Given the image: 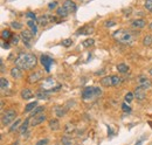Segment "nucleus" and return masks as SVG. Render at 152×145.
I'll use <instances>...</instances> for the list:
<instances>
[{
	"instance_id": "47",
	"label": "nucleus",
	"mask_w": 152,
	"mask_h": 145,
	"mask_svg": "<svg viewBox=\"0 0 152 145\" xmlns=\"http://www.w3.org/2000/svg\"><path fill=\"white\" fill-rule=\"evenodd\" d=\"M0 63H1V72H4L5 71V68H4V61H3V59L0 60Z\"/></svg>"
},
{
	"instance_id": "31",
	"label": "nucleus",
	"mask_w": 152,
	"mask_h": 145,
	"mask_svg": "<svg viewBox=\"0 0 152 145\" xmlns=\"http://www.w3.org/2000/svg\"><path fill=\"white\" fill-rule=\"evenodd\" d=\"M28 123H29V120H25V122L22 123L21 128H20V134H25V131H27V128H28Z\"/></svg>"
},
{
	"instance_id": "16",
	"label": "nucleus",
	"mask_w": 152,
	"mask_h": 145,
	"mask_svg": "<svg viewBox=\"0 0 152 145\" xmlns=\"http://www.w3.org/2000/svg\"><path fill=\"white\" fill-rule=\"evenodd\" d=\"M101 84L103 87H113V80H112V75L111 76H104L101 80Z\"/></svg>"
},
{
	"instance_id": "18",
	"label": "nucleus",
	"mask_w": 152,
	"mask_h": 145,
	"mask_svg": "<svg viewBox=\"0 0 152 145\" xmlns=\"http://www.w3.org/2000/svg\"><path fill=\"white\" fill-rule=\"evenodd\" d=\"M33 96H34V95H33L32 90H29V89H23V90L21 91V97H22L23 100H31Z\"/></svg>"
},
{
	"instance_id": "50",
	"label": "nucleus",
	"mask_w": 152,
	"mask_h": 145,
	"mask_svg": "<svg viewBox=\"0 0 152 145\" xmlns=\"http://www.w3.org/2000/svg\"><path fill=\"white\" fill-rule=\"evenodd\" d=\"M150 74H151V75H152V68H151V69H150Z\"/></svg>"
},
{
	"instance_id": "6",
	"label": "nucleus",
	"mask_w": 152,
	"mask_h": 145,
	"mask_svg": "<svg viewBox=\"0 0 152 145\" xmlns=\"http://www.w3.org/2000/svg\"><path fill=\"white\" fill-rule=\"evenodd\" d=\"M137 87L147 90V89H150L152 87V82H151V80L149 77H146L144 75H141V76L137 77Z\"/></svg>"
},
{
	"instance_id": "38",
	"label": "nucleus",
	"mask_w": 152,
	"mask_h": 145,
	"mask_svg": "<svg viewBox=\"0 0 152 145\" xmlns=\"http://www.w3.org/2000/svg\"><path fill=\"white\" fill-rule=\"evenodd\" d=\"M122 109H123V111H124V112H130V111H131V108H130L129 105H126L125 103L122 104Z\"/></svg>"
},
{
	"instance_id": "45",
	"label": "nucleus",
	"mask_w": 152,
	"mask_h": 145,
	"mask_svg": "<svg viewBox=\"0 0 152 145\" xmlns=\"http://www.w3.org/2000/svg\"><path fill=\"white\" fill-rule=\"evenodd\" d=\"M1 47L5 48V49H8V48H9V45H8V43H5V42L3 41V42H1Z\"/></svg>"
},
{
	"instance_id": "42",
	"label": "nucleus",
	"mask_w": 152,
	"mask_h": 145,
	"mask_svg": "<svg viewBox=\"0 0 152 145\" xmlns=\"http://www.w3.org/2000/svg\"><path fill=\"white\" fill-rule=\"evenodd\" d=\"M47 143H48V139H40L39 142L36 143V145H47Z\"/></svg>"
},
{
	"instance_id": "7",
	"label": "nucleus",
	"mask_w": 152,
	"mask_h": 145,
	"mask_svg": "<svg viewBox=\"0 0 152 145\" xmlns=\"http://www.w3.org/2000/svg\"><path fill=\"white\" fill-rule=\"evenodd\" d=\"M36 21L40 26H46L48 22H56V17L50 15V14H43V15L37 18Z\"/></svg>"
},
{
	"instance_id": "28",
	"label": "nucleus",
	"mask_w": 152,
	"mask_h": 145,
	"mask_svg": "<svg viewBox=\"0 0 152 145\" xmlns=\"http://www.w3.org/2000/svg\"><path fill=\"white\" fill-rule=\"evenodd\" d=\"M12 33L9 32V31H7V29H5V31H3L1 32V38L4 39V40H7V39H11L12 38Z\"/></svg>"
},
{
	"instance_id": "21",
	"label": "nucleus",
	"mask_w": 152,
	"mask_h": 145,
	"mask_svg": "<svg viewBox=\"0 0 152 145\" xmlns=\"http://www.w3.org/2000/svg\"><path fill=\"white\" fill-rule=\"evenodd\" d=\"M49 128L52 129V130H54V131L59 130V128H60L59 120H57V119H52V120H49Z\"/></svg>"
},
{
	"instance_id": "3",
	"label": "nucleus",
	"mask_w": 152,
	"mask_h": 145,
	"mask_svg": "<svg viewBox=\"0 0 152 145\" xmlns=\"http://www.w3.org/2000/svg\"><path fill=\"white\" fill-rule=\"evenodd\" d=\"M102 95V90L99 87H85L82 90V98L83 100H93L94 97Z\"/></svg>"
},
{
	"instance_id": "40",
	"label": "nucleus",
	"mask_w": 152,
	"mask_h": 145,
	"mask_svg": "<svg viewBox=\"0 0 152 145\" xmlns=\"http://www.w3.org/2000/svg\"><path fill=\"white\" fill-rule=\"evenodd\" d=\"M26 17H27V18H31L32 20H37L36 17H35V14L32 13V12H27V13H26Z\"/></svg>"
},
{
	"instance_id": "5",
	"label": "nucleus",
	"mask_w": 152,
	"mask_h": 145,
	"mask_svg": "<svg viewBox=\"0 0 152 145\" xmlns=\"http://www.w3.org/2000/svg\"><path fill=\"white\" fill-rule=\"evenodd\" d=\"M15 116H17L15 110H7L6 112H4L3 117H1V123H3V125H9L15 119Z\"/></svg>"
},
{
	"instance_id": "23",
	"label": "nucleus",
	"mask_w": 152,
	"mask_h": 145,
	"mask_svg": "<svg viewBox=\"0 0 152 145\" xmlns=\"http://www.w3.org/2000/svg\"><path fill=\"white\" fill-rule=\"evenodd\" d=\"M129 69H130L129 66L125 65V63H121V65L117 66V70H118L119 72H122V74H125V72H128Z\"/></svg>"
},
{
	"instance_id": "49",
	"label": "nucleus",
	"mask_w": 152,
	"mask_h": 145,
	"mask_svg": "<svg viewBox=\"0 0 152 145\" xmlns=\"http://www.w3.org/2000/svg\"><path fill=\"white\" fill-rule=\"evenodd\" d=\"M149 28H150V29H151V31H152V22H151V23H150V26H149Z\"/></svg>"
},
{
	"instance_id": "27",
	"label": "nucleus",
	"mask_w": 152,
	"mask_h": 145,
	"mask_svg": "<svg viewBox=\"0 0 152 145\" xmlns=\"http://www.w3.org/2000/svg\"><path fill=\"white\" fill-rule=\"evenodd\" d=\"M43 110H45V108L43 106H36L35 109H33L32 110V117L33 116H35V115H39V114H41V112H43Z\"/></svg>"
},
{
	"instance_id": "32",
	"label": "nucleus",
	"mask_w": 152,
	"mask_h": 145,
	"mask_svg": "<svg viewBox=\"0 0 152 145\" xmlns=\"http://www.w3.org/2000/svg\"><path fill=\"white\" fill-rule=\"evenodd\" d=\"M0 87H1L3 90H4L5 88L8 87V81H7L5 77H1V80H0Z\"/></svg>"
},
{
	"instance_id": "25",
	"label": "nucleus",
	"mask_w": 152,
	"mask_h": 145,
	"mask_svg": "<svg viewBox=\"0 0 152 145\" xmlns=\"http://www.w3.org/2000/svg\"><path fill=\"white\" fill-rule=\"evenodd\" d=\"M37 106V102H31V103H28L27 105H26V108H25V111L26 112H29V111H32L33 109H35Z\"/></svg>"
},
{
	"instance_id": "19",
	"label": "nucleus",
	"mask_w": 152,
	"mask_h": 145,
	"mask_svg": "<svg viewBox=\"0 0 152 145\" xmlns=\"http://www.w3.org/2000/svg\"><path fill=\"white\" fill-rule=\"evenodd\" d=\"M66 112H67V108H66V106H63V108H62V106H56V108H55V114H56L57 117L65 116Z\"/></svg>"
},
{
	"instance_id": "15",
	"label": "nucleus",
	"mask_w": 152,
	"mask_h": 145,
	"mask_svg": "<svg viewBox=\"0 0 152 145\" xmlns=\"http://www.w3.org/2000/svg\"><path fill=\"white\" fill-rule=\"evenodd\" d=\"M145 89H143V88H139V87H137L136 89H135V97L137 98V100H139V101H142V100H144L145 98Z\"/></svg>"
},
{
	"instance_id": "48",
	"label": "nucleus",
	"mask_w": 152,
	"mask_h": 145,
	"mask_svg": "<svg viewBox=\"0 0 152 145\" xmlns=\"http://www.w3.org/2000/svg\"><path fill=\"white\" fill-rule=\"evenodd\" d=\"M108 131H109V136H112V131H111V129L108 126Z\"/></svg>"
},
{
	"instance_id": "12",
	"label": "nucleus",
	"mask_w": 152,
	"mask_h": 145,
	"mask_svg": "<svg viewBox=\"0 0 152 145\" xmlns=\"http://www.w3.org/2000/svg\"><path fill=\"white\" fill-rule=\"evenodd\" d=\"M94 33V28L91 26H83L81 28H79V31L76 32L77 35H90Z\"/></svg>"
},
{
	"instance_id": "35",
	"label": "nucleus",
	"mask_w": 152,
	"mask_h": 145,
	"mask_svg": "<svg viewBox=\"0 0 152 145\" xmlns=\"http://www.w3.org/2000/svg\"><path fill=\"white\" fill-rule=\"evenodd\" d=\"M62 144H63V145H71V144H73V140H71V138L63 137V138H62Z\"/></svg>"
},
{
	"instance_id": "34",
	"label": "nucleus",
	"mask_w": 152,
	"mask_h": 145,
	"mask_svg": "<svg viewBox=\"0 0 152 145\" xmlns=\"http://www.w3.org/2000/svg\"><path fill=\"white\" fill-rule=\"evenodd\" d=\"M133 96H135V94H132V92H128V94L125 95V102L130 103V102L133 100Z\"/></svg>"
},
{
	"instance_id": "1",
	"label": "nucleus",
	"mask_w": 152,
	"mask_h": 145,
	"mask_svg": "<svg viewBox=\"0 0 152 145\" xmlns=\"http://www.w3.org/2000/svg\"><path fill=\"white\" fill-rule=\"evenodd\" d=\"M36 62H37V60L34 54L21 53V54H19V56L15 60V66L21 69H25V70H29L36 66Z\"/></svg>"
},
{
	"instance_id": "37",
	"label": "nucleus",
	"mask_w": 152,
	"mask_h": 145,
	"mask_svg": "<svg viewBox=\"0 0 152 145\" xmlns=\"http://www.w3.org/2000/svg\"><path fill=\"white\" fill-rule=\"evenodd\" d=\"M71 43H73L71 39H65V40H62V46H65V47H69V46H71Z\"/></svg>"
},
{
	"instance_id": "2",
	"label": "nucleus",
	"mask_w": 152,
	"mask_h": 145,
	"mask_svg": "<svg viewBox=\"0 0 152 145\" xmlns=\"http://www.w3.org/2000/svg\"><path fill=\"white\" fill-rule=\"evenodd\" d=\"M112 36H113V39H115V40H117L118 42L124 43V45H130L135 40V36L132 35V33L129 32V31H125V29L116 31L115 33L112 34Z\"/></svg>"
},
{
	"instance_id": "9",
	"label": "nucleus",
	"mask_w": 152,
	"mask_h": 145,
	"mask_svg": "<svg viewBox=\"0 0 152 145\" xmlns=\"http://www.w3.org/2000/svg\"><path fill=\"white\" fill-rule=\"evenodd\" d=\"M33 35H34V34H33L32 32L27 31V29H25V31L21 32L20 36H21V39H22L23 43L26 45V47H31V43H32V40H33Z\"/></svg>"
},
{
	"instance_id": "11",
	"label": "nucleus",
	"mask_w": 152,
	"mask_h": 145,
	"mask_svg": "<svg viewBox=\"0 0 152 145\" xmlns=\"http://www.w3.org/2000/svg\"><path fill=\"white\" fill-rule=\"evenodd\" d=\"M62 6L65 7L69 12V13H74V12H76V9H77V6H76V4L74 1H71V0H66V1L63 3Z\"/></svg>"
},
{
	"instance_id": "8",
	"label": "nucleus",
	"mask_w": 152,
	"mask_h": 145,
	"mask_svg": "<svg viewBox=\"0 0 152 145\" xmlns=\"http://www.w3.org/2000/svg\"><path fill=\"white\" fill-rule=\"evenodd\" d=\"M40 62H41V65L43 66V68H45V70L47 71V72H49L50 71V67H52V65H53V59L52 57H49L48 55H41L40 56Z\"/></svg>"
},
{
	"instance_id": "14",
	"label": "nucleus",
	"mask_w": 152,
	"mask_h": 145,
	"mask_svg": "<svg viewBox=\"0 0 152 145\" xmlns=\"http://www.w3.org/2000/svg\"><path fill=\"white\" fill-rule=\"evenodd\" d=\"M145 20H143V19H135V20H132V22H131V26L133 27V28H137V29H141V28H144L145 27Z\"/></svg>"
},
{
	"instance_id": "13",
	"label": "nucleus",
	"mask_w": 152,
	"mask_h": 145,
	"mask_svg": "<svg viewBox=\"0 0 152 145\" xmlns=\"http://www.w3.org/2000/svg\"><path fill=\"white\" fill-rule=\"evenodd\" d=\"M42 78V71H35L28 76V82L29 83H36L37 81H40Z\"/></svg>"
},
{
	"instance_id": "17",
	"label": "nucleus",
	"mask_w": 152,
	"mask_h": 145,
	"mask_svg": "<svg viewBox=\"0 0 152 145\" xmlns=\"http://www.w3.org/2000/svg\"><path fill=\"white\" fill-rule=\"evenodd\" d=\"M11 76L14 77V78H20L22 76V71H21V68L19 67H13L11 69Z\"/></svg>"
},
{
	"instance_id": "46",
	"label": "nucleus",
	"mask_w": 152,
	"mask_h": 145,
	"mask_svg": "<svg viewBox=\"0 0 152 145\" xmlns=\"http://www.w3.org/2000/svg\"><path fill=\"white\" fill-rule=\"evenodd\" d=\"M144 139H145L144 137H143V138H141V139H139V140H138V143H136L135 145H142V144L144 143Z\"/></svg>"
},
{
	"instance_id": "20",
	"label": "nucleus",
	"mask_w": 152,
	"mask_h": 145,
	"mask_svg": "<svg viewBox=\"0 0 152 145\" xmlns=\"http://www.w3.org/2000/svg\"><path fill=\"white\" fill-rule=\"evenodd\" d=\"M56 14H57L59 17H61V18H66V17L69 14V12L62 6V7H59V8L56 9Z\"/></svg>"
},
{
	"instance_id": "10",
	"label": "nucleus",
	"mask_w": 152,
	"mask_h": 145,
	"mask_svg": "<svg viewBox=\"0 0 152 145\" xmlns=\"http://www.w3.org/2000/svg\"><path fill=\"white\" fill-rule=\"evenodd\" d=\"M46 115L45 114H39V115H35L32 117L31 119V125L32 126H36V125H39L41 123H43L45 120H46Z\"/></svg>"
},
{
	"instance_id": "4",
	"label": "nucleus",
	"mask_w": 152,
	"mask_h": 145,
	"mask_svg": "<svg viewBox=\"0 0 152 145\" xmlns=\"http://www.w3.org/2000/svg\"><path fill=\"white\" fill-rule=\"evenodd\" d=\"M60 88H61V86L55 83V80L53 77H48V78L43 80V82L41 84V89L46 90V91H55V90H59Z\"/></svg>"
},
{
	"instance_id": "41",
	"label": "nucleus",
	"mask_w": 152,
	"mask_h": 145,
	"mask_svg": "<svg viewBox=\"0 0 152 145\" xmlns=\"http://www.w3.org/2000/svg\"><path fill=\"white\" fill-rule=\"evenodd\" d=\"M18 42H19V36H12V43H13V45H18Z\"/></svg>"
},
{
	"instance_id": "30",
	"label": "nucleus",
	"mask_w": 152,
	"mask_h": 145,
	"mask_svg": "<svg viewBox=\"0 0 152 145\" xmlns=\"http://www.w3.org/2000/svg\"><path fill=\"white\" fill-rule=\"evenodd\" d=\"M94 43H95V40H94V39H87V40H84V41L82 42V46L85 47V48H88V47L93 46Z\"/></svg>"
},
{
	"instance_id": "29",
	"label": "nucleus",
	"mask_w": 152,
	"mask_h": 145,
	"mask_svg": "<svg viewBox=\"0 0 152 145\" xmlns=\"http://www.w3.org/2000/svg\"><path fill=\"white\" fill-rule=\"evenodd\" d=\"M20 124H21V119H17L15 123H13V125L9 128V131H11V132H14V131L20 126Z\"/></svg>"
},
{
	"instance_id": "44",
	"label": "nucleus",
	"mask_w": 152,
	"mask_h": 145,
	"mask_svg": "<svg viewBox=\"0 0 152 145\" xmlns=\"http://www.w3.org/2000/svg\"><path fill=\"white\" fill-rule=\"evenodd\" d=\"M113 25H115V22H113V21H107V22H105V26H107V27H111V26H113Z\"/></svg>"
},
{
	"instance_id": "33",
	"label": "nucleus",
	"mask_w": 152,
	"mask_h": 145,
	"mask_svg": "<svg viewBox=\"0 0 152 145\" xmlns=\"http://www.w3.org/2000/svg\"><path fill=\"white\" fill-rule=\"evenodd\" d=\"M144 6L147 11L152 12V0H145V3H144Z\"/></svg>"
},
{
	"instance_id": "24",
	"label": "nucleus",
	"mask_w": 152,
	"mask_h": 145,
	"mask_svg": "<svg viewBox=\"0 0 152 145\" xmlns=\"http://www.w3.org/2000/svg\"><path fill=\"white\" fill-rule=\"evenodd\" d=\"M143 45L149 47L152 45V35H145L144 39H143Z\"/></svg>"
},
{
	"instance_id": "26",
	"label": "nucleus",
	"mask_w": 152,
	"mask_h": 145,
	"mask_svg": "<svg viewBox=\"0 0 152 145\" xmlns=\"http://www.w3.org/2000/svg\"><path fill=\"white\" fill-rule=\"evenodd\" d=\"M48 94H49V91H46V90H45L43 92H42V91L37 92L35 96H36V97L39 98V100H47V98H48Z\"/></svg>"
},
{
	"instance_id": "22",
	"label": "nucleus",
	"mask_w": 152,
	"mask_h": 145,
	"mask_svg": "<svg viewBox=\"0 0 152 145\" xmlns=\"http://www.w3.org/2000/svg\"><path fill=\"white\" fill-rule=\"evenodd\" d=\"M27 26L31 28V32H32L34 35L37 33V27H36V25L34 23V20H28V21H27Z\"/></svg>"
},
{
	"instance_id": "36",
	"label": "nucleus",
	"mask_w": 152,
	"mask_h": 145,
	"mask_svg": "<svg viewBox=\"0 0 152 145\" xmlns=\"http://www.w3.org/2000/svg\"><path fill=\"white\" fill-rule=\"evenodd\" d=\"M11 26L13 27V28H15V29H21V28H22V25H21V23H19V22H15V21L11 22Z\"/></svg>"
},
{
	"instance_id": "39",
	"label": "nucleus",
	"mask_w": 152,
	"mask_h": 145,
	"mask_svg": "<svg viewBox=\"0 0 152 145\" xmlns=\"http://www.w3.org/2000/svg\"><path fill=\"white\" fill-rule=\"evenodd\" d=\"M74 130V126L70 124V123H68L67 124V126H66V132H67V134H70V132Z\"/></svg>"
},
{
	"instance_id": "43",
	"label": "nucleus",
	"mask_w": 152,
	"mask_h": 145,
	"mask_svg": "<svg viewBox=\"0 0 152 145\" xmlns=\"http://www.w3.org/2000/svg\"><path fill=\"white\" fill-rule=\"evenodd\" d=\"M56 6H57V3H56V1H54V3H50V4L48 5V8H49V9H54Z\"/></svg>"
}]
</instances>
